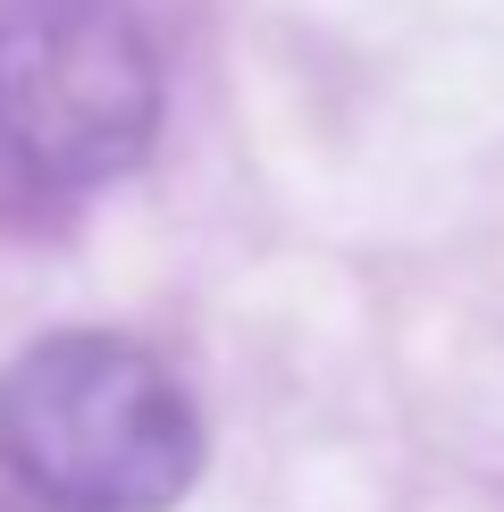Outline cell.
<instances>
[{"mask_svg": "<svg viewBox=\"0 0 504 512\" xmlns=\"http://www.w3.org/2000/svg\"><path fill=\"white\" fill-rule=\"evenodd\" d=\"M0 462L42 512H177L202 420L143 345L68 328L0 370Z\"/></svg>", "mask_w": 504, "mask_h": 512, "instance_id": "6da1fadb", "label": "cell"}, {"mask_svg": "<svg viewBox=\"0 0 504 512\" xmlns=\"http://www.w3.org/2000/svg\"><path fill=\"white\" fill-rule=\"evenodd\" d=\"M160 59L126 0L0 9V152L42 185H110L152 152Z\"/></svg>", "mask_w": 504, "mask_h": 512, "instance_id": "7a4b0ae2", "label": "cell"}]
</instances>
